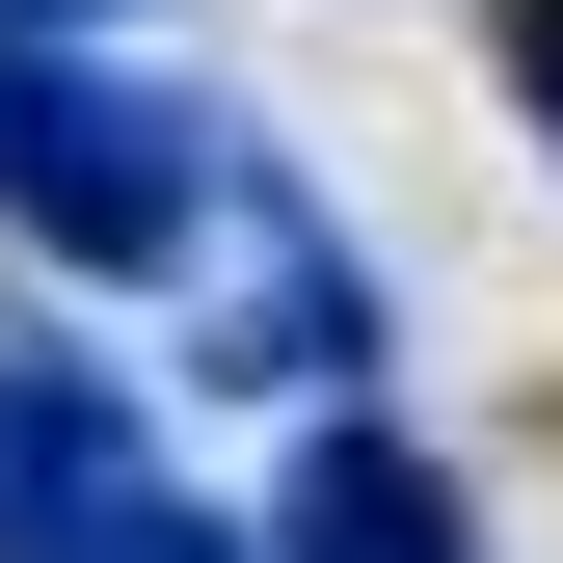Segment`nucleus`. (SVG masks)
<instances>
[{
    "label": "nucleus",
    "mask_w": 563,
    "mask_h": 563,
    "mask_svg": "<svg viewBox=\"0 0 563 563\" xmlns=\"http://www.w3.org/2000/svg\"><path fill=\"white\" fill-rule=\"evenodd\" d=\"M0 242L54 296H188L242 242V134L188 81H134L108 27H0Z\"/></svg>",
    "instance_id": "1"
},
{
    "label": "nucleus",
    "mask_w": 563,
    "mask_h": 563,
    "mask_svg": "<svg viewBox=\"0 0 563 563\" xmlns=\"http://www.w3.org/2000/svg\"><path fill=\"white\" fill-rule=\"evenodd\" d=\"M134 483H162V402H134L54 296H0V563H81Z\"/></svg>",
    "instance_id": "2"
},
{
    "label": "nucleus",
    "mask_w": 563,
    "mask_h": 563,
    "mask_svg": "<svg viewBox=\"0 0 563 563\" xmlns=\"http://www.w3.org/2000/svg\"><path fill=\"white\" fill-rule=\"evenodd\" d=\"M188 376H242V402H376V268H349L322 216H296V162H268L242 134V268H216V349H188Z\"/></svg>",
    "instance_id": "3"
},
{
    "label": "nucleus",
    "mask_w": 563,
    "mask_h": 563,
    "mask_svg": "<svg viewBox=\"0 0 563 563\" xmlns=\"http://www.w3.org/2000/svg\"><path fill=\"white\" fill-rule=\"evenodd\" d=\"M268 563H483V510H456V456H430V430L322 402V430H296V510H268Z\"/></svg>",
    "instance_id": "4"
},
{
    "label": "nucleus",
    "mask_w": 563,
    "mask_h": 563,
    "mask_svg": "<svg viewBox=\"0 0 563 563\" xmlns=\"http://www.w3.org/2000/svg\"><path fill=\"white\" fill-rule=\"evenodd\" d=\"M81 563H268V537H242V510H188V483H134V510H108Z\"/></svg>",
    "instance_id": "5"
},
{
    "label": "nucleus",
    "mask_w": 563,
    "mask_h": 563,
    "mask_svg": "<svg viewBox=\"0 0 563 563\" xmlns=\"http://www.w3.org/2000/svg\"><path fill=\"white\" fill-rule=\"evenodd\" d=\"M510 108H537V162H563V0H510Z\"/></svg>",
    "instance_id": "6"
},
{
    "label": "nucleus",
    "mask_w": 563,
    "mask_h": 563,
    "mask_svg": "<svg viewBox=\"0 0 563 563\" xmlns=\"http://www.w3.org/2000/svg\"><path fill=\"white\" fill-rule=\"evenodd\" d=\"M0 27H134V0H0Z\"/></svg>",
    "instance_id": "7"
}]
</instances>
